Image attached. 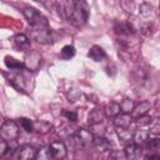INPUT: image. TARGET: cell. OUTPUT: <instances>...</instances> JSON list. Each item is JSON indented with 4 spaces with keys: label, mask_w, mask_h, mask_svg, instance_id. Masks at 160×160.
Returning <instances> with one entry per match:
<instances>
[{
    "label": "cell",
    "mask_w": 160,
    "mask_h": 160,
    "mask_svg": "<svg viewBox=\"0 0 160 160\" xmlns=\"http://www.w3.org/2000/svg\"><path fill=\"white\" fill-rule=\"evenodd\" d=\"M4 61H5L6 68L10 69V70H21V69H24V62L19 61V60H16L11 56H5Z\"/></svg>",
    "instance_id": "cell-19"
},
{
    "label": "cell",
    "mask_w": 160,
    "mask_h": 160,
    "mask_svg": "<svg viewBox=\"0 0 160 160\" xmlns=\"http://www.w3.org/2000/svg\"><path fill=\"white\" fill-rule=\"evenodd\" d=\"M75 55V48L72 45H65L61 50V58L64 60H70Z\"/></svg>",
    "instance_id": "cell-25"
},
{
    "label": "cell",
    "mask_w": 160,
    "mask_h": 160,
    "mask_svg": "<svg viewBox=\"0 0 160 160\" xmlns=\"http://www.w3.org/2000/svg\"><path fill=\"white\" fill-rule=\"evenodd\" d=\"M62 115H64L68 120H70V121H76V120H78V114H76L75 111L64 110V111H62Z\"/></svg>",
    "instance_id": "cell-32"
},
{
    "label": "cell",
    "mask_w": 160,
    "mask_h": 160,
    "mask_svg": "<svg viewBox=\"0 0 160 160\" xmlns=\"http://www.w3.org/2000/svg\"><path fill=\"white\" fill-rule=\"evenodd\" d=\"M69 146L72 149V150H79V149H82V144L79 139V136L76 135V132H72L70 136H69Z\"/></svg>",
    "instance_id": "cell-21"
},
{
    "label": "cell",
    "mask_w": 160,
    "mask_h": 160,
    "mask_svg": "<svg viewBox=\"0 0 160 160\" xmlns=\"http://www.w3.org/2000/svg\"><path fill=\"white\" fill-rule=\"evenodd\" d=\"M149 125H150L149 135L150 136H159L160 135V122H159V119H152Z\"/></svg>",
    "instance_id": "cell-26"
},
{
    "label": "cell",
    "mask_w": 160,
    "mask_h": 160,
    "mask_svg": "<svg viewBox=\"0 0 160 160\" xmlns=\"http://www.w3.org/2000/svg\"><path fill=\"white\" fill-rule=\"evenodd\" d=\"M49 151L51 159H65L68 155V149L64 142L61 141H54L49 145Z\"/></svg>",
    "instance_id": "cell-5"
},
{
    "label": "cell",
    "mask_w": 160,
    "mask_h": 160,
    "mask_svg": "<svg viewBox=\"0 0 160 160\" xmlns=\"http://www.w3.org/2000/svg\"><path fill=\"white\" fill-rule=\"evenodd\" d=\"M150 109H151V104H150V101L144 100V101H141L140 104L135 105L134 109H132V111H131L130 114H131L132 118H139V116H141V115L148 114Z\"/></svg>",
    "instance_id": "cell-12"
},
{
    "label": "cell",
    "mask_w": 160,
    "mask_h": 160,
    "mask_svg": "<svg viewBox=\"0 0 160 160\" xmlns=\"http://www.w3.org/2000/svg\"><path fill=\"white\" fill-rule=\"evenodd\" d=\"M12 40H14L15 46H16L18 49H20V50H28V49L30 48V40H29V38H28L26 35H24V34H18V35H15V36L12 38Z\"/></svg>",
    "instance_id": "cell-16"
},
{
    "label": "cell",
    "mask_w": 160,
    "mask_h": 160,
    "mask_svg": "<svg viewBox=\"0 0 160 160\" xmlns=\"http://www.w3.org/2000/svg\"><path fill=\"white\" fill-rule=\"evenodd\" d=\"M135 28L132 26V24L130 21L128 22H120L115 26V31L118 34H121V35H130V34H134L135 32Z\"/></svg>",
    "instance_id": "cell-17"
},
{
    "label": "cell",
    "mask_w": 160,
    "mask_h": 160,
    "mask_svg": "<svg viewBox=\"0 0 160 160\" xmlns=\"http://www.w3.org/2000/svg\"><path fill=\"white\" fill-rule=\"evenodd\" d=\"M19 136V126L12 120H6L0 126V138L5 141H14Z\"/></svg>",
    "instance_id": "cell-3"
},
{
    "label": "cell",
    "mask_w": 160,
    "mask_h": 160,
    "mask_svg": "<svg viewBox=\"0 0 160 160\" xmlns=\"http://www.w3.org/2000/svg\"><path fill=\"white\" fill-rule=\"evenodd\" d=\"M40 54L38 51H34V50H30L26 56H25V60H24V68H26L28 70L30 71H36L40 66Z\"/></svg>",
    "instance_id": "cell-4"
},
{
    "label": "cell",
    "mask_w": 160,
    "mask_h": 160,
    "mask_svg": "<svg viewBox=\"0 0 160 160\" xmlns=\"http://www.w3.org/2000/svg\"><path fill=\"white\" fill-rule=\"evenodd\" d=\"M32 128H34V130H35L38 134H41V135L48 134L49 131L52 130V125H51L50 122L45 121V120H38V121H34V122H32Z\"/></svg>",
    "instance_id": "cell-15"
},
{
    "label": "cell",
    "mask_w": 160,
    "mask_h": 160,
    "mask_svg": "<svg viewBox=\"0 0 160 160\" xmlns=\"http://www.w3.org/2000/svg\"><path fill=\"white\" fill-rule=\"evenodd\" d=\"M30 36L34 40H36L38 42H40V44H50L52 41L50 28L40 29V30H31L30 29Z\"/></svg>",
    "instance_id": "cell-6"
},
{
    "label": "cell",
    "mask_w": 160,
    "mask_h": 160,
    "mask_svg": "<svg viewBox=\"0 0 160 160\" xmlns=\"http://www.w3.org/2000/svg\"><path fill=\"white\" fill-rule=\"evenodd\" d=\"M148 139H149V131L142 129V128H140V129H138V130H135L132 132V139L131 140H132L134 144L144 146L145 142L148 141Z\"/></svg>",
    "instance_id": "cell-11"
},
{
    "label": "cell",
    "mask_w": 160,
    "mask_h": 160,
    "mask_svg": "<svg viewBox=\"0 0 160 160\" xmlns=\"http://www.w3.org/2000/svg\"><path fill=\"white\" fill-rule=\"evenodd\" d=\"M151 120H152V118L149 116L148 114H145V115H141L139 118H135V124L138 128H144V126H148L151 122Z\"/></svg>",
    "instance_id": "cell-27"
},
{
    "label": "cell",
    "mask_w": 160,
    "mask_h": 160,
    "mask_svg": "<svg viewBox=\"0 0 160 160\" xmlns=\"http://www.w3.org/2000/svg\"><path fill=\"white\" fill-rule=\"evenodd\" d=\"M22 14H24L25 19L28 20L31 30H40V29L50 28L48 19L41 12H39L36 9H34V8H25L22 10Z\"/></svg>",
    "instance_id": "cell-2"
},
{
    "label": "cell",
    "mask_w": 160,
    "mask_h": 160,
    "mask_svg": "<svg viewBox=\"0 0 160 160\" xmlns=\"http://www.w3.org/2000/svg\"><path fill=\"white\" fill-rule=\"evenodd\" d=\"M118 135H119V139L121 141H130L132 139V132L134 131H130L128 128H118Z\"/></svg>",
    "instance_id": "cell-23"
},
{
    "label": "cell",
    "mask_w": 160,
    "mask_h": 160,
    "mask_svg": "<svg viewBox=\"0 0 160 160\" xmlns=\"http://www.w3.org/2000/svg\"><path fill=\"white\" fill-rule=\"evenodd\" d=\"M139 10H140V15H141L142 18H149V16L154 12V8H152L150 4H146V2L141 4Z\"/></svg>",
    "instance_id": "cell-29"
},
{
    "label": "cell",
    "mask_w": 160,
    "mask_h": 160,
    "mask_svg": "<svg viewBox=\"0 0 160 160\" xmlns=\"http://www.w3.org/2000/svg\"><path fill=\"white\" fill-rule=\"evenodd\" d=\"M92 146L99 152H105V151H109L111 149L110 141L106 138H104V136H94Z\"/></svg>",
    "instance_id": "cell-9"
},
{
    "label": "cell",
    "mask_w": 160,
    "mask_h": 160,
    "mask_svg": "<svg viewBox=\"0 0 160 160\" xmlns=\"http://www.w3.org/2000/svg\"><path fill=\"white\" fill-rule=\"evenodd\" d=\"M102 120H104V112L101 110H98V109L91 110L89 116H88V121L90 125H96V124L101 122Z\"/></svg>",
    "instance_id": "cell-18"
},
{
    "label": "cell",
    "mask_w": 160,
    "mask_h": 160,
    "mask_svg": "<svg viewBox=\"0 0 160 160\" xmlns=\"http://www.w3.org/2000/svg\"><path fill=\"white\" fill-rule=\"evenodd\" d=\"M35 159H38V160H50L51 156H50L49 146H45V148H41L40 150H38L36 155H35Z\"/></svg>",
    "instance_id": "cell-28"
},
{
    "label": "cell",
    "mask_w": 160,
    "mask_h": 160,
    "mask_svg": "<svg viewBox=\"0 0 160 160\" xmlns=\"http://www.w3.org/2000/svg\"><path fill=\"white\" fill-rule=\"evenodd\" d=\"M145 146H146L148 150H158L160 148V139H159V136H150L149 135V139L145 142Z\"/></svg>",
    "instance_id": "cell-24"
},
{
    "label": "cell",
    "mask_w": 160,
    "mask_h": 160,
    "mask_svg": "<svg viewBox=\"0 0 160 160\" xmlns=\"http://www.w3.org/2000/svg\"><path fill=\"white\" fill-rule=\"evenodd\" d=\"M6 151H8V144H6V141L4 139L0 138V156L5 155Z\"/></svg>",
    "instance_id": "cell-34"
},
{
    "label": "cell",
    "mask_w": 160,
    "mask_h": 160,
    "mask_svg": "<svg viewBox=\"0 0 160 160\" xmlns=\"http://www.w3.org/2000/svg\"><path fill=\"white\" fill-rule=\"evenodd\" d=\"M119 105H120V112H128V114H130L132 111L134 106H135V102L132 100H130V99H124Z\"/></svg>",
    "instance_id": "cell-22"
},
{
    "label": "cell",
    "mask_w": 160,
    "mask_h": 160,
    "mask_svg": "<svg viewBox=\"0 0 160 160\" xmlns=\"http://www.w3.org/2000/svg\"><path fill=\"white\" fill-rule=\"evenodd\" d=\"M145 159H148V160H149V159H160V156H159L158 154H156V155H146Z\"/></svg>",
    "instance_id": "cell-35"
},
{
    "label": "cell",
    "mask_w": 160,
    "mask_h": 160,
    "mask_svg": "<svg viewBox=\"0 0 160 160\" xmlns=\"http://www.w3.org/2000/svg\"><path fill=\"white\" fill-rule=\"evenodd\" d=\"M19 122H20L21 128H22L26 132H31V131L34 130V128H32V121H31L30 119L21 118V119H19Z\"/></svg>",
    "instance_id": "cell-30"
},
{
    "label": "cell",
    "mask_w": 160,
    "mask_h": 160,
    "mask_svg": "<svg viewBox=\"0 0 160 160\" xmlns=\"http://www.w3.org/2000/svg\"><path fill=\"white\" fill-rule=\"evenodd\" d=\"M120 112V105L118 102H110L105 108V115L108 118H115Z\"/></svg>",
    "instance_id": "cell-20"
},
{
    "label": "cell",
    "mask_w": 160,
    "mask_h": 160,
    "mask_svg": "<svg viewBox=\"0 0 160 160\" xmlns=\"http://www.w3.org/2000/svg\"><path fill=\"white\" fill-rule=\"evenodd\" d=\"M75 132H76V135L79 136V139H80V141H81V144H82V148L92 146L94 135H92L90 131H88V130H85V129H79V130H76Z\"/></svg>",
    "instance_id": "cell-13"
},
{
    "label": "cell",
    "mask_w": 160,
    "mask_h": 160,
    "mask_svg": "<svg viewBox=\"0 0 160 160\" xmlns=\"http://www.w3.org/2000/svg\"><path fill=\"white\" fill-rule=\"evenodd\" d=\"M125 155H126V159L129 160H136V159H140L141 155H142V146L140 145H136V144H129L125 150H124Z\"/></svg>",
    "instance_id": "cell-7"
},
{
    "label": "cell",
    "mask_w": 160,
    "mask_h": 160,
    "mask_svg": "<svg viewBox=\"0 0 160 160\" xmlns=\"http://www.w3.org/2000/svg\"><path fill=\"white\" fill-rule=\"evenodd\" d=\"M36 149L29 144L26 145H22L19 150H18V158L19 159H22V160H31V159H35V155H36Z\"/></svg>",
    "instance_id": "cell-10"
},
{
    "label": "cell",
    "mask_w": 160,
    "mask_h": 160,
    "mask_svg": "<svg viewBox=\"0 0 160 160\" xmlns=\"http://www.w3.org/2000/svg\"><path fill=\"white\" fill-rule=\"evenodd\" d=\"M110 158H111V159H122V160H125V159H126V155H125L124 151L118 150V151L111 152V154H110Z\"/></svg>",
    "instance_id": "cell-33"
},
{
    "label": "cell",
    "mask_w": 160,
    "mask_h": 160,
    "mask_svg": "<svg viewBox=\"0 0 160 160\" xmlns=\"http://www.w3.org/2000/svg\"><path fill=\"white\" fill-rule=\"evenodd\" d=\"M88 56L91 60H94V61H101V60L105 59L106 54H105V51H104L102 48H100L99 45H94V46L90 48V50L88 52Z\"/></svg>",
    "instance_id": "cell-14"
},
{
    "label": "cell",
    "mask_w": 160,
    "mask_h": 160,
    "mask_svg": "<svg viewBox=\"0 0 160 160\" xmlns=\"http://www.w3.org/2000/svg\"><path fill=\"white\" fill-rule=\"evenodd\" d=\"M64 12L71 25L80 28L86 24L90 9L85 0H65Z\"/></svg>",
    "instance_id": "cell-1"
},
{
    "label": "cell",
    "mask_w": 160,
    "mask_h": 160,
    "mask_svg": "<svg viewBox=\"0 0 160 160\" xmlns=\"http://www.w3.org/2000/svg\"><path fill=\"white\" fill-rule=\"evenodd\" d=\"M121 6L126 12H132V10L135 8V4H134L132 0H121Z\"/></svg>",
    "instance_id": "cell-31"
},
{
    "label": "cell",
    "mask_w": 160,
    "mask_h": 160,
    "mask_svg": "<svg viewBox=\"0 0 160 160\" xmlns=\"http://www.w3.org/2000/svg\"><path fill=\"white\" fill-rule=\"evenodd\" d=\"M134 118L131 116V114L128 112H119L115 118H114V125L116 128H129Z\"/></svg>",
    "instance_id": "cell-8"
}]
</instances>
